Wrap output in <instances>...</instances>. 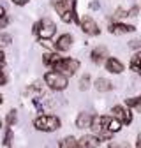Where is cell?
Returning a JSON list of instances; mask_svg holds the SVG:
<instances>
[{
	"label": "cell",
	"mask_w": 141,
	"mask_h": 148,
	"mask_svg": "<svg viewBox=\"0 0 141 148\" xmlns=\"http://www.w3.org/2000/svg\"><path fill=\"white\" fill-rule=\"evenodd\" d=\"M108 122H110V116H92L90 129L95 132V138L99 141H110L113 136V132L108 131Z\"/></svg>",
	"instance_id": "obj_1"
},
{
	"label": "cell",
	"mask_w": 141,
	"mask_h": 148,
	"mask_svg": "<svg viewBox=\"0 0 141 148\" xmlns=\"http://www.w3.org/2000/svg\"><path fill=\"white\" fill-rule=\"evenodd\" d=\"M34 125H35L37 131L53 132V131H57V129H60V118L53 116V115H41V116L35 118Z\"/></svg>",
	"instance_id": "obj_2"
},
{
	"label": "cell",
	"mask_w": 141,
	"mask_h": 148,
	"mask_svg": "<svg viewBox=\"0 0 141 148\" xmlns=\"http://www.w3.org/2000/svg\"><path fill=\"white\" fill-rule=\"evenodd\" d=\"M51 67H53V71L64 74V76H73L79 69V62L76 58H58Z\"/></svg>",
	"instance_id": "obj_3"
},
{
	"label": "cell",
	"mask_w": 141,
	"mask_h": 148,
	"mask_svg": "<svg viewBox=\"0 0 141 148\" xmlns=\"http://www.w3.org/2000/svg\"><path fill=\"white\" fill-rule=\"evenodd\" d=\"M34 32L41 37V41H48V39H51V37L55 35L57 27H55V23H53L49 18H44V20H41L39 23L34 25Z\"/></svg>",
	"instance_id": "obj_4"
},
{
	"label": "cell",
	"mask_w": 141,
	"mask_h": 148,
	"mask_svg": "<svg viewBox=\"0 0 141 148\" xmlns=\"http://www.w3.org/2000/svg\"><path fill=\"white\" fill-rule=\"evenodd\" d=\"M44 81H46V85H48L51 90H57V92L65 90L67 85H69L67 76H64V74H60V72H57V71H49V72H46Z\"/></svg>",
	"instance_id": "obj_5"
},
{
	"label": "cell",
	"mask_w": 141,
	"mask_h": 148,
	"mask_svg": "<svg viewBox=\"0 0 141 148\" xmlns=\"http://www.w3.org/2000/svg\"><path fill=\"white\" fill-rule=\"evenodd\" d=\"M111 113H113V118L115 120H118L122 125L123 123H131L132 122V113L129 109H125L123 106H115L113 109H111Z\"/></svg>",
	"instance_id": "obj_6"
},
{
	"label": "cell",
	"mask_w": 141,
	"mask_h": 148,
	"mask_svg": "<svg viewBox=\"0 0 141 148\" xmlns=\"http://www.w3.org/2000/svg\"><path fill=\"white\" fill-rule=\"evenodd\" d=\"M79 25H81V30H83L85 34H88V35H97V34H99V27H97V23L92 20L90 16L81 18V20H79Z\"/></svg>",
	"instance_id": "obj_7"
},
{
	"label": "cell",
	"mask_w": 141,
	"mask_h": 148,
	"mask_svg": "<svg viewBox=\"0 0 141 148\" xmlns=\"http://www.w3.org/2000/svg\"><path fill=\"white\" fill-rule=\"evenodd\" d=\"M99 139L92 134H85L79 141H78V148H97L99 146Z\"/></svg>",
	"instance_id": "obj_8"
},
{
	"label": "cell",
	"mask_w": 141,
	"mask_h": 148,
	"mask_svg": "<svg viewBox=\"0 0 141 148\" xmlns=\"http://www.w3.org/2000/svg\"><path fill=\"white\" fill-rule=\"evenodd\" d=\"M136 28L132 25H123V23H111L110 25V34H115V35H122V34H129V32H134Z\"/></svg>",
	"instance_id": "obj_9"
},
{
	"label": "cell",
	"mask_w": 141,
	"mask_h": 148,
	"mask_svg": "<svg viewBox=\"0 0 141 148\" xmlns=\"http://www.w3.org/2000/svg\"><path fill=\"white\" fill-rule=\"evenodd\" d=\"M70 44H73V37H70L69 34H64V35L58 37V41L55 44V49L57 51H67L70 48Z\"/></svg>",
	"instance_id": "obj_10"
},
{
	"label": "cell",
	"mask_w": 141,
	"mask_h": 148,
	"mask_svg": "<svg viewBox=\"0 0 141 148\" xmlns=\"http://www.w3.org/2000/svg\"><path fill=\"white\" fill-rule=\"evenodd\" d=\"M106 71L108 72H113V74H120L123 71V64L116 58H108L106 60Z\"/></svg>",
	"instance_id": "obj_11"
},
{
	"label": "cell",
	"mask_w": 141,
	"mask_h": 148,
	"mask_svg": "<svg viewBox=\"0 0 141 148\" xmlns=\"http://www.w3.org/2000/svg\"><path fill=\"white\" fill-rule=\"evenodd\" d=\"M95 88L99 92H110V90H113V83L106 78H97L95 79Z\"/></svg>",
	"instance_id": "obj_12"
},
{
	"label": "cell",
	"mask_w": 141,
	"mask_h": 148,
	"mask_svg": "<svg viewBox=\"0 0 141 148\" xmlns=\"http://www.w3.org/2000/svg\"><path fill=\"white\" fill-rule=\"evenodd\" d=\"M90 122H92V116L88 113H79L78 120H76V127L78 129H86V127H90Z\"/></svg>",
	"instance_id": "obj_13"
},
{
	"label": "cell",
	"mask_w": 141,
	"mask_h": 148,
	"mask_svg": "<svg viewBox=\"0 0 141 148\" xmlns=\"http://www.w3.org/2000/svg\"><path fill=\"white\" fill-rule=\"evenodd\" d=\"M106 55H108V51H106V48H95L94 51H92V55H90V57H92V62L94 64H101L102 60H104V57H106Z\"/></svg>",
	"instance_id": "obj_14"
},
{
	"label": "cell",
	"mask_w": 141,
	"mask_h": 148,
	"mask_svg": "<svg viewBox=\"0 0 141 148\" xmlns=\"http://www.w3.org/2000/svg\"><path fill=\"white\" fill-rule=\"evenodd\" d=\"M58 148H78V141H76L73 136H67V138H64V139L60 141Z\"/></svg>",
	"instance_id": "obj_15"
},
{
	"label": "cell",
	"mask_w": 141,
	"mask_h": 148,
	"mask_svg": "<svg viewBox=\"0 0 141 148\" xmlns=\"http://www.w3.org/2000/svg\"><path fill=\"white\" fill-rule=\"evenodd\" d=\"M131 69H132L134 72H139V71H141V53H139V51L134 55L132 60H131Z\"/></svg>",
	"instance_id": "obj_16"
},
{
	"label": "cell",
	"mask_w": 141,
	"mask_h": 148,
	"mask_svg": "<svg viewBox=\"0 0 141 148\" xmlns=\"http://www.w3.org/2000/svg\"><path fill=\"white\" fill-rule=\"evenodd\" d=\"M122 129V123L118 122V120H115L113 116H110V122H108V131L110 132H118Z\"/></svg>",
	"instance_id": "obj_17"
},
{
	"label": "cell",
	"mask_w": 141,
	"mask_h": 148,
	"mask_svg": "<svg viewBox=\"0 0 141 148\" xmlns=\"http://www.w3.org/2000/svg\"><path fill=\"white\" fill-rule=\"evenodd\" d=\"M58 58H62V57H58L57 53H48V55H44V58H42V60H44L46 65H53Z\"/></svg>",
	"instance_id": "obj_18"
},
{
	"label": "cell",
	"mask_w": 141,
	"mask_h": 148,
	"mask_svg": "<svg viewBox=\"0 0 141 148\" xmlns=\"http://www.w3.org/2000/svg\"><path fill=\"white\" fill-rule=\"evenodd\" d=\"M125 102H127V106L129 108H134V109H141V99L139 97H131V99H125Z\"/></svg>",
	"instance_id": "obj_19"
},
{
	"label": "cell",
	"mask_w": 141,
	"mask_h": 148,
	"mask_svg": "<svg viewBox=\"0 0 141 148\" xmlns=\"http://www.w3.org/2000/svg\"><path fill=\"white\" fill-rule=\"evenodd\" d=\"M88 86H90V76H88V74H85V76L79 79V90H86Z\"/></svg>",
	"instance_id": "obj_20"
},
{
	"label": "cell",
	"mask_w": 141,
	"mask_h": 148,
	"mask_svg": "<svg viewBox=\"0 0 141 148\" xmlns=\"http://www.w3.org/2000/svg\"><path fill=\"white\" fill-rule=\"evenodd\" d=\"M7 44H11V37L7 34H0V49L4 46H7Z\"/></svg>",
	"instance_id": "obj_21"
},
{
	"label": "cell",
	"mask_w": 141,
	"mask_h": 148,
	"mask_svg": "<svg viewBox=\"0 0 141 148\" xmlns=\"http://www.w3.org/2000/svg\"><path fill=\"white\" fill-rule=\"evenodd\" d=\"M11 143H12V131H11V129H7L5 138H4V146H11Z\"/></svg>",
	"instance_id": "obj_22"
},
{
	"label": "cell",
	"mask_w": 141,
	"mask_h": 148,
	"mask_svg": "<svg viewBox=\"0 0 141 148\" xmlns=\"http://www.w3.org/2000/svg\"><path fill=\"white\" fill-rule=\"evenodd\" d=\"M14 122H16V111L12 109V111H9V115H7V123L12 125Z\"/></svg>",
	"instance_id": "obj_23"
},
{
	"label": "cell",
	"mask_w": 141,
	"mask_h": 148,
	"mask_svg": "<svg viewBox=\"0 0 141 148\" xmlns=\"http://www.w3.org/2000/svg\"><path fill=\"white\" fill-rule=\"evenodd\" d=\"M113 16H115V18H125V16H129V12H127V11H123V9H116Z\"/></svg>",
	"instance_id": "obj_24"
},
{
	"label": "cell",
	"mask_w": 141,
	"mask_h": 148,
	"mask_svg": "<svg viewBox=\"0 0 141 148\" xmlns=\"http://www.w3.org/2000/svg\"><path fill=\"white\" fill-rule=\"evenodd\" d=\"M7 23H9V18L4 14L2 18H0V28H4V27H7Z\"/></svg>",
	"instance_id": "obj_25"
},
{
	"label": "cell",
	"mask_w": 141,
	"mask_h": 148,
	"mask_svg": "<svg viewBox=\"0 0 141 148\" xmlns=\"http://www.w3.org/2000/svg\"><path fill=\"white\" fill-rule=\"evenodd\" d=\"M5 81H7V78H5V74H4V71L0 69V86H2V85H5Z\"/></svg>",
	"instance_id": "obj_26"
},
{
	"label": "cell",
	"mask_w": 141,
	"mask_h": 148,
	"mask_svg": "<svg viewBox=\"0 0 141 148\" xmlns=\"http://www.w3.org/2000/svg\"><path fill=\"white\" fill-rule=\"evenodd\" d=\"M5 64V55H4V51L0 49V65H4Z\"/></svg>",
	"instance_id": "obj_27"
},
{
	"label": "cell",
	"mask_w": 141,
	"mask_h": 148,
	"mask_svg": "<svg viewBox=\"0 0 141 148\" xmlns=\"http://www.w3.org/2000/svg\"><path fill=\"white\" fill-rule=\"evenodd\" d=\"M12 2L16 4V5H23V4H27L28 0H12Z\"/></svg>",
	"instance_id": "obj_28"
},
{
	"label": "cell",
	"mask_w": 141,
	"mask_h": 148,
	"mask_svg": "<svg viewBox=\"0 0 141 148\" xmlns=\"http://www.w3.org/2000/svg\"><path fill=\"white\" fill-rule=\"evenodd\" d=\"M131 46H132L134 49H139V41H132V42H131Z\"/></svg>",
	"instance_id": "obj_29"
},
{
	"label": "cell",
	"mask_w": 141,
	"mask_h": 148,
	"mask_svg": "<svg viewBox=\"0 0 141 148\" xmlns=\"http://www.w3.org/2000/svg\"><path fill=\"white\" fill-rule=\"evenodd\" d=\"M90 7H92V9H99V4H97V2H92Z\"/></svg>",
	"instance_id": "obj_30"
},
{
	"label": "cell",
	"mask_w": 141,
	"mask_h": 148,
	"mask_svg": "<svg viewBox=\"0 0 141 148\" xmlns=\"http://www.w3.org/2000/svg\"><path fill=\"white\" fill-rule=\"evenodd\" d=\"M4 14H5V9H4V7H2V5H0V18H2V16H4Z\"/></svg>",
	"instance_id": "obj_31"
},
{
	"label": "cell",
	"mask_w": 141,
	"mask_h": 148,
	"mask_svg": "<svg viewBox=\"0 0 141 148\" xmlns=\"http://www.w3.org/2000/svg\"><path fill=\"white\" fill-rule=\"evenodd\" d=\"M65 2H69V4H74V2H76V0H65Z\"/></svg>",
	"instance_id": "obj_32"
},
{
	"label": "cell",
	"mask_w": 141,
	"mask_h": 148,
	"mask_svg": "<svg viewBox=\"0 0 141 148\" xmlns=\"http://www.w3.org/2000/svg\"><path fill=\"white\" fill-rule=\"evenodd\" d=\"M0 104H2V97H0Z\"/></svg>",
	"instance_id": "obj_33"
},
{
	"label": "cell",
	"mask_w": 141,
	"mask_h": 148,
	"mask_svg": "<svg viewBox=\"0 0 141 148\" xmlns=\"http://www.w3.org/2000/svg\"><path fill=\"white\" fill-rule=\"evenodd\" d=\"M0 127H2V122H0Z\"/></svg>",
	"instance_id": "obj_34"
}]
</instances>
